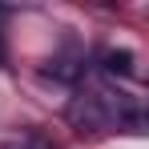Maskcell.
Listing matches in <instances>:
<instances>
[{"instance_id":"1","label":"cell","mask_w":149,"mask_h":149,"mask_svg":"<svg viewBox=\"0 0 149 149\" xmlns=\"http://www.w3.org/2000/svg\"><path fill=\"white\" fill-rule=\"evenodd\" d=\"M49 77H56V81H77V77H81V56H73V52L52 56L49 61Z\"/></svg>"},{"instance_id":"2","label":"cell","mask_w":149,"mask_h":149,"mask_svg":"<svg viewBox=\"0 0 149 149\" xmlns=\"http://www.w3.org/2000/svg\"><path fill=\"white\" fill-rule=\"evenodd\" d=\"M105 73H121V77H129L133 73V52L129 49H113V52H105Z\"/></svg>"},{"instance_id":"3","label":"cell","mask_w":149,"mask_h":149,"mask_svg":"<svg viewBox=\"0 0 149 149\" xmlns=\"http://www.w3.org/2000/svg\"><path fill=\"white\" fill-rule=\"evenodd\" d=\"M4 149H52V141H45L40 133H24V137H16V141H8Z\"/></svg>"},{"instance_id":"4","label":"cell","mask_w":149,"mask_h":149,"mask_svg":"<svg viewBox=\"0 0 149 149\" xmlns=\"http://www.w3.org/2000/svg\"><path fill=\"white\" fill-rule=\"evenodd\" d=\"M0 65H8V49H4V32H0Z\"/></svg>"}]
</instances>
